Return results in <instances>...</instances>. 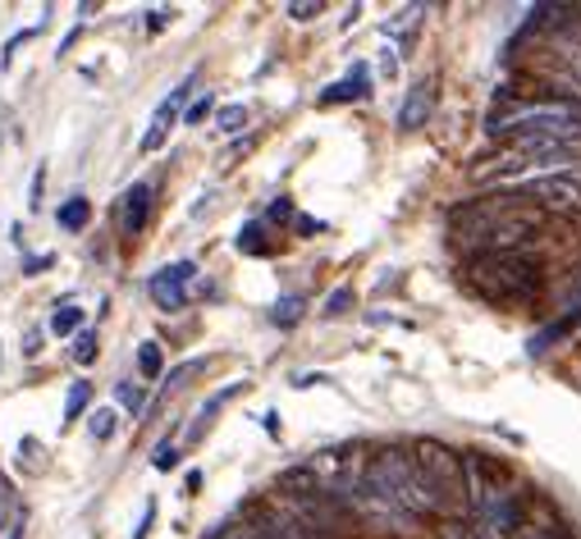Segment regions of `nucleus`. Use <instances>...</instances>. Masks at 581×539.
Instances as JSON below:
<instances>
[{
    "label": "nucleus",
    "mask_w": 581,
    "mask_h": 539,
    "mask_svg": "<svg viewBox=\"0 0 581 539\" xmlns=\"http://www.w3.org/2000/svg\"><path fill=\"white\" fill-rule=\"evenodd\" d=\"M486 133L499 138V142H509V138H532V133L577 142V138H581V106H572V101H563V96H545V101H503V106L490 110Z\"/></svg>",
    "instance_id": "1"
},
{
    "label": "nucleus",
    "mask_w": 581,
    "mask_h": 539,
    "mask_svg": "<svg viewBox=\"0 0 581 539\" xmlns=\"http://www.w3.org/2000/svg\"><path fill=\"white\" fill-rule=\"evenodd\" d=\"M467 289L481 293L486 302H526L541 289V261L522 251H476L467 270Z\"/></svg>",
    "instance_id": "2"
},
{
    "label": "nucleus",
    "mask_w": 581,
    "mask_h": 539,
    "mask_svg": "<svg viewBox=\"0 0 581 539\" xmlns=\"http://www.w3.org/2000/svg\"><path fill=\"white\" fill-rule=\"evenodd\" d=\"M412 467L421 476V490L426 503H431V517L449 522V517H463L467 499H463V453H453L440 440H417L412 444Z\"/></svg>",
    "instance_id": "3"
},
{
    "label": "nucleus",
    "mask_w": 581,
    "mask_h": 539,
    "mask_svg": "<svg viewBox=\"0 0 581 539\" xmlns=\"http://www.w3.org/2000/svg\"><path fill=\"white\" fill-rule=\"evenodd\" d=\"M362 484L375 494L394 503L398 512H408V517H431V503H426V490H421V476L412 467V453L403 448H375L367 453V467H362Z\"/></svg>",
    "instance_id": "4"
},
{
    "label": "nucleus",
    "mask_w": 581,
    "mask_h": 539,
    "mask_svg": "<svg viewBox=\"0 0 581 539\" xmlns=\"http://www.w3.org/2000/svg\"><path fill=\"white\" fill-rule=\"evenodd\" d=\"M518 207H522V197H518V192L472 197V201H463V207H453V211H449V234H453V243L467 247V251L476 256V251H486L490 234H495V229H499L503 220H509Z\"/></svg>",
    "instance_id": "5"
},
{
    "label": "nucleus",
    "mask_w": 581,
    "mask_h": 539,
    "mask_svg": "<svg viewBox=\"0 0 581 539\" xmlns=\"http://www.w3.org/2000/svg\"><path fill=\"white\" fill-rule=\"evenodd\" d=\"M503 494H509L503 490V461H495L486 453H463V499H467L472 517H481Z\"/></svg>",
    "instance_id": "6"
},
{
    "label": "nucleus",
    "mask_w": 581,
    "mask_h": 539,
    "mask_svg": "<svg viewBox=\"0 0 581 539\" xmlns=\"http://www.w3.org/2000/svg\"><path fill=\"white\" fill-rule=\"evenodd\" d=\"M522 201H536V207H559L572 211L581 207V174L577 169H549V174H532L518 188Z\"/></svg>",
    "instance_id": "7"
},
{
    "label": "nucleus",
    "mask_w": 581,
    "mask_h": 539,
    "mask_svg": "<svg viewBox=\"0 0 581 539\" xmlns=\"http://www.w3.org/2000/svg\"><path fill=\"white\" fill-rule=\"evenodd\" d=\"M193 279H197V266H193V261L165 266L161 274H151L147 293H151V302H156L161 312H184V306H188V284H193Z\"/></svg>",
    "instance_id": "8"
},
{
    "label": "nucleus",
    "mask_w": 581,
    "mask_h": 539,
    "mask_svg": "<svg viewBox=\"0 0 581 539\" xmlns=\"http://www.w3.org/2000/svg\"><path fill=\"white\" fill-rule=\"evenodd\" d=\"M522 526V499L518 494H503L495 507H486L472 526V539H513Z\"/></svg>",
    "instance_id": "9"
},
{
    "label": "nucleus",
    "mask_w": 581,
    "mask_h": 539,
    "mask_svg": "<svg viewBox=\"0 0 581 539\" xmlns=\"http://www.w3.org/2000/svg\"><path fill=\"white\" fill-rule=\"evenodd\" d=\"M536 238H541V215H526V211L518 207V211L490 234L486 251H522V256H526V247H532Z\"/></svg>",
    "instance_id": "10"
},
{
    "label": "nucleus",
    "mask_w": 581,
    "mask_h": 539,
    "mask_svg": "<svg viewBox=\"0 0 581 539\" xmlns=\"http://www.w3.org/2000/svg\"><path fill=\"white\" fill-rule=\"evenodd\" d=\"M581 325V279H577V289H572V297L563 302V312L559 316H554L541 333H536V339H532V352H549L554 343H559V339H568V333Z\"/></svg>",
    "instance_id": "11"
},
{
    "label": "nucleus",
    "mask_w": 581,
    "mask_h": 539,
    "mask_svg": "<svg viewBox=\"0 0 581 539\" xmlns=\"http://www.w3.org/2000/svg\"><path fill=\"white\" fill-rule=\"evenodd\" d=\"M147 215H151V184H133L119 201V234L138 238L147 229Z\"/></svg>",
    "instance_id": "12"
},
{
    "label": "nucleus",
    "mask_w": 581,
    "mask_h": 539,
    "mask_svg": "<svg viewBox=\"0 0 581 539\" xmlns=\"http://www.w3.org/2000/svg\"><path fill=\"white\" fill-rule=\"evenodd\" d=\"M577 14H581L577 5H563V0H545V5H536L532 19H526V33H559V28H572Z\"/></svg>",
    "instance_id": "13"
},
{
    "label": "nucleus",
    "mask_w": 581,
    "mask_h": 539,
    "mask_svg": "<svg viewBox=\"0 0 581 539\" xmlns=\"http://www.w3.org/2000/svg\"><path fill=\"white\" fill-rule=\"evenodd\" d=\"M188 92H193V79H188V83H179V87L170 92V101L156 110V119H151V128L142 133V151H156V147L165 142V128H170V119H174V115H179V106H184V96H188Z\"/></svg>",
    "instance_id": "14"
},
{
    "label": "nucleus",
    "mask_w": 581,
    "mask_h": 539,
    "mask_svg": "<svg viewBox=\"0 0 581 539\" xmlns=\"http://www.w3.org/2000/svg\"><path fill=\"white\" fill-rule=\"evenodd\" d=\"M431 106H435V87L431 83H417L412 92H408V101H403V110H398V128H421L426 119H431Z\"/></svg>",
    "instance_id": "15"
},
{
    "label": "nucleus",
    "mask_w": 581,
    "mask_h": 539,
    "mask_svg": "<svg viewBox=\"0 0 581 539\" xmlns=\"http://www.w3.org/2000/svg\"><path fill=\"white\" fill-rule=\"evenodd\" d=\"M358 96H367V65H358L348 73V79H339V83H330L321 92V101L325 106H339V101H358Z\"/></svg>",
    "instance_id": "16"
},
{
    "label": "nucleus",
    "mask_w": 581,
    "mask_h": 539,
    "mask_svg": "<svg viewBox=\"0 0 581 539\" xmlns=\"http://www.w3.org/2000/svg\"><path fill=\"white\" fill-rule=\"evenodd\" d=\"M92 220V207H88V197H69L65 207H60V229H69V234H79V229Z\"/></svg>",
    "instance_id": "17"
},
{
    "label": "nucleus",
    "mask_w": 581,
    "mask_h": 539,
    "mask_svg": "<svg viewBox=\"0 0 581 539\" xmlns=\"http://www.w3.org/2000/svg\"><path fill=\"white\" fill-rule=\"evenodd\" d=\"M88 402H92V384L88 379H73L69 384V398H65V421H79L88 412Z\"/></svg>",
    "instance_id": "18"
},
{
    "label": "nucleus",
    "mask_w": 581,
    "mask_h": 539,
    "mask_svg": "<svg viewBox=\"0 0 581 539\" xmlns=\"http://www.w3.org/2000/svg\"><path fill=\"white\" fill-rule=\"evenodd\" d=\"M161 366H165L161 343H142V348H138V371H142V379H156Z\"/></svg>",
    "instance_id": "19"
},
{
    "label": "nucleus",
    "mask_w": 581,
    "mask_h": 539,
    "mask_svg": "<svg viewBox=\"0 0 581 539\" xmlns=\"http://www.w3.org/2000/svg\"><path fill=\"white\" fill-rule=\"evenodd\" d=\"M115 407H96V412H92V421H88V430H92V440H111V434H115Z\"/></svg>",
    "instance_id": "20"
},
{
    "label": "nucleus",
    "mask_w": 581,
    "mask_h": 539,
    "mask_svg": "<svg viewBox=\"0 0 581 539\" xmlns=\"http://www.w3.org/2000/svg\"><path fill=\"white\" fill-rule=\"evenodd\" d=\"M79 325H83V312H79V306H60V312L50 316V333H60V339H65V333H73Z\"/></svg>",
    "instance_id": "21"
},
{
    "label": "nucleus",
    "mask_w": 581,
    "mask_h": 539,
    "mask_svg": "<svg viewBox=\"0 0 581 539\" xmlns=\"http://www.w3.org/2000/svg\"><path fill=\"white\" fill-rule=\"evenodd\" d=\"M69 352H73V362H79V366H92V362H96V333H92V329H83L79 339H73V348H69Z\"/></svg>",
    "instance_id": "22"
},
{
    "label": "nucleus",
    "mask_w": 581,
    "mask_h": 539,
    "mask_svg": "<svg viewBox=\"0 0 581 539\" xmlns=\"http://www.w3.org/2000/svg\"><path fill=\"white\" fill-rule=\"evenodd\" d=\"M243 124H247V106H224V110L216 115V128H220V133H239Z\"/></svg>",
    "instance_id": "23"
},
{
    "label": "nucleus",
    "mask_w": 581,
    "mask_h": 539,
    "mask_svg": "<svg viewBox=\"0 0 581 539\" xmlns=\"http://www.w3.org/2000/svg\"><path fill=\"white\" fill-rule=\"evenodd\" d=\"M239 251H247V256H262V251H266L262 224H247V229H243V234H239Z\"/></svg>",
    "instance_id": "24"
},
{
    "label": "nucleus",
    "mask_w": 581,
    "mask_h": 539,
    "mask_svg": "<svg viewBox=\"0 0 581 539\" xmlns=\"http://www.w3.org/2000/svg\"><path fill=\"white\" fill-rule=\"evenodd\" d=\"M298 316H302V302L298 297H284L280 306H275V325H298Z\"/></svg>",
    "instance_id": "25"
},
{
    "label": "nucleus",
    "mask_w": 581,
    "mask_h": 539,
    "mask_svg": "<svg viewBox=\"0 0 581 539\" xmlns=\"http://www.w3.org/2000/svg\"><path fill=\"white\" fill-rule=\"evenodd\" d=\"M440 539H472L467 517H449V522H440Z\"/></svg>",
    "instance_id": "26"
},
{
    "label": "nucleus",
    "mask_w": 581,
    "mask_h": 539,
    "mask_svg": "<svg viewBox=\"0 0 581 539\" xmlns=\"http://www.w3.org/2000/svg\"><path fill=\"white\" fill-rule=\"evenodd\" d=\"M289 10V19H298V23H307V19H316L325 5H321V0H316V5H312V0H293V5H284Z\"/></svg>",
    "instance_id": "27"
},
{
    "label": "nucleus",
    "mask_w": 581,
    "mask_h": 539,
    "mask_svg": "<svg viewBox=\"0 0 581 539\" xmlns=\"http://www.w3.org/2000/svg\"><path fill=\"white\" fill-rule=\"evenodd\" d=\"M348 302H352V289H335L330 302H325V316H344V312H348Z\"/></svg>",
    "instance_id": "28"
},
{
    "label": "nucleus",
    "mask_w": 581,
    "mask_h": 539,
    "mask_svg": "<svg viewBox=\"0 0 581 539\" xmlns=\"http://www.w3.org/2000/svg\"><path fill=\"white\" fill-rule=\"evenodd\" d=\"M151 461H156V471H170V467H174V461H179V448H174V444L165 440V444L156 448V457H151Z\"/></svg>",
    "instance_id": "29"
},
{
    "label": "nucleus",
    "mask_w": 581,
    "mask_h": 539,
    "mask_svg": "<svg viewBox=\"0 0 581 539\" xmlns=\"http://www.w3.org/2000/svg\"><path fill=\"white\" fill-rule=\"evenodd\" d=\"M293 229H298L302 238H316V234H321L325 224H321V220H312V215H293Z\"/></svg>",
    "instance_id": "30"
},
{
    "label": "nucleus",
    "mask_w": 581,
    "mask_h": 539,
    "mask_svg": "<svg viewBox=\"0 0 581 539\" xmlns=\"http://www.w3.org/2000/svg\"><path fill=\"white\" fill-rule=\"evenodd\" d=\"M207 115H211V96H201V101H193V106H188L184 124H201V119H207Z\"/></svg>",
    "instance_id": "31"
},
{
    "label": "nucleus",
    "mask_w": 581,
    "mask_h": 539,
    "mask_svg": "<svg viewBox=\"0 0 581 539\" xmlns=\"http://www.w3.org/2000/svg\"><path fill=\"white\" fill-rule=\"evenodd\" d=\"M270 220H275V224H280V220H293V201H289V197H275V201H270Z\"/></svg>",
    "instance_id": "32"
},
{
    "label": "nucleus",
    "mask_w": 581,
    "mask_h": 539,
    "mask_svg": "<svg viewBox=\"0 0 581 539\" xmlns=\"http://www.w3.org/2000/svg\"><path fill=\"white\" fill-rule=\"evenodd\" d=\"M119 402H124V407H133V412H138V407H142L138 384H119Z\"/></svg>",
    "instance_id": "33"
},
{
    "label": "nucleus",
    "mask_w": 581,
    "mask_h": 539,
    "mask_svg": "<svg viewBox=\"0 0 581 539\" xmlns=\"http://www.w3.org/2000/svg\"><path fill=\"white\" fill-rule=\"evenodd\" d=\"M170 19H174V10H151V14H147V28H151V33H161Z\"/></svg>",
    "instance_id": "34"
},
{
    "label": "nucleus",
    "mask_w": 581,
    "mask_h": 539,
    "mask_svg": "<svg viewBox=\"0 0 581 539\" xmlns=\"http://www.w3.org/2000/svg\"><path fill=\"white\" fill-rule=\"evenodd\" d=\"M151 522H156V503H147V507H142V526L133 530V539H147V530H151Z\"/></svg>",
    "instance_id": "35"
},
{
    "label": "nucleus",
    "mask_w": 581,
    "mask_h": 539,
    "mask_svg": "<svg viewBox=\"0 0 581 539\" xmlns=\"http://www.w3.org/2000/svg\"><path fill=\"white\" fill-rule=\"evenodd\" d=\"M5 507H10V484L0 480V530H5Z\"/></svg>",
    "instance_id": "36"
},
{
    "label": "nucleus",
    "mask_w": 581,
    "mask_h": 539,
    "mask_svg": "<svg viewBox=\"0 0 581 539\" xmlns=\"http://www.w3.org/2000/svg\"><path fill=\"white\" fill-rule=\"evenodd\" d=\"M10 539H23V535H19V530H14V535H10Z\"/></svg>",
    "instance_id": "37"
}]
</instances>
